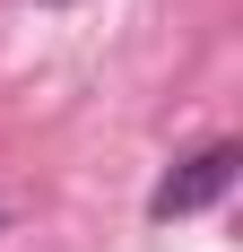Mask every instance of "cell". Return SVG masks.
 I'll return each instance as SVG.
<instances>
[{
	"instance_id": "1",
	"label": "cell",
	"mask_w": 243,
	"mask_h": 252,
	"mask_svg": "<svg viewBox=\"0 0 243 252\" xmlns=\"http://www.w3.org/2000/svg\"><path fill=\"white\" fill-rule=\"evenodd\" d=\"M235 139H209V148L200 157H182V165H174L165 183H156V200H148V218H191V209H209L226 191V183H235Z\"/></svg>"
}]
</instances>
